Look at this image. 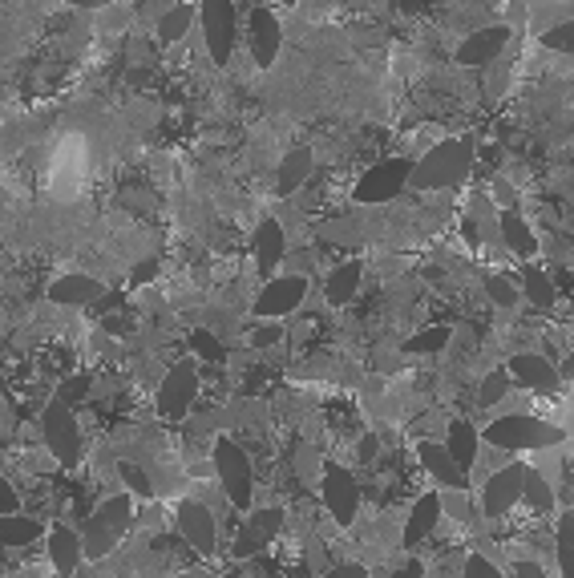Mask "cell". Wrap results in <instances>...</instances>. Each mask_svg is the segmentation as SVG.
Here are the masks:
<instances>
[{
  "mask_svg": "<svg viewBox=\"0 0 574 578\" xmlns=\"http://www.w3.org/2000/svg\"><path fill=\"white\" fill-rule=\"evenodd\" d=\"M437 518H441V498H437V494H421V502L413 506L409 526H405V546L425 542V538L437 530Z\"/></svg>",
  "mask_w": 574,
  "mask_h": 578,
  "instance_id": "22",
  "label": "cell"
},
{
  "mask_svg": "<svg viewBox=\"0 0 574 578\" xmlns=\"http://www.w3.org/2000/svg\"><path fill=\"white\" fill-rule=\"evenodd\" d=\"M17 506H21V502H17V490L9 486L5 477H0V518H13V514H17Z\"/></svg>",
  "mask_w": 574,
  "mask_h": 578,
  "instance_id": "40",
  "label": "cell"
},
{
  "mask_svg": "<svg viewBox=\"0 0 574 578\" xmlns=\"http://www.w3.org/2000/svg\"><path fill=\"white\" fill-rule=\"evenodd\" d=\"M275 340H279V328H259V332L251 336V344H255V348H271Z\"/></svg>",
  "mask_w": 574,
  "mask_h": 578,
  "instance_id": "43",
  "label": "cell"
},
{
  "mask_svg": "<svg viewBox=\"0 0 574 578\" xmlns=\"http://www.w3.org/2000/svg\"><path fill=\"white\" fill-rule=\"evenodd\" d=\"M393 578H425V566H421V562H405Z\"/></svg>",
  "mask_w": 574,
  "mask_h": 578,
  "instance_id": "45",
  "label": "cell"
},
{
  "mask_svg": "<svg viewBox=\"0 0 574 578\" xmlns=\"http://www.w3.org/2000/svg\"><path fill=\"white\" fill-rule=\"evenodd\" d=\"M287 255V239H283V227L275 219L259 223L255 227V271L259 275H275V267L283 263Z\"/></svg>",
  "mask_w": 574,
  "mask_h": 578,
  "instance_id": "17",
  "label": "cell"
},
{
  "mask_svg": "<svg viewBox=\"0 0 574 578\" xmlns=\"http://www.w3.org/2000/svg\"><path fill=\"white\" fill-rule=\"evenodd\" d=\"M308 174H312V150L296 146L279 166V195H296V190L308 182Z\"/></svg>",
  "mask_w": 574,
  "mask_h": 578,
  "instance_id": "23",
  "label": "cell"
},
{
  "mask_svg": "<svg viewBox=\"0 0 574 578\" xmlns=\"http://www.w3.org/2000/svg\"><path fill=\"white\" fill-rule=\"evenodd\" d=\"M506 45H510V29L506 25H486V29H477V33H469L461 41L457 61L461 65H490Z\"/></svg>",
  "mask_w": 574,
  "mask_h": 578,
  "instance_id": "13",
  "label": "cell"
},
{
  "mask_svg": "<svg viewBox=\"0 0 574 578\" xmlns=\"http://www.w3.org/2000/svg\"><path fill=\"white\" fill-rule=\"evenodd\" d=\"M522 502L534 514H550L554 510V486L546 481V473L538 465H526V486H522Z\"/></svg>",
  "mask_w": 574,
  "mask_h": 578,
  "instance_id": "24",
  "label": "cell"
},
{
  "mask_svg": "<svg viewBox=\"0 0 574 578\" xmlns=\"http://www.w3.org/2000/svg\"><path fill=\"white\" fill-rule=\"evenodd\" d=\"M89 389H93V376H73V380H65L61 389H57V397H53V401H57V405H65V409H73V405H77V401H81Z\"/></svg>",
  "mask_w": 574,
  "mask_h": 578,
  "instance_id": "35",
  "label": "cell"
},
{
  "mask_svg": "<svg viewBox=\"0 0 574 578\" xmlns=\"http://www.w3.org/2000/svg\"><path fill=\"white\" fill-rule=\"evenodd\" d=\"M178 534L195 546L199 554H215V518H211V510L203 506V502H182L178 506Z\"/></svg>",
  "mask_w": 574,
  "mask_h": 578,
  "instance_id": "12",
  "label": "cell"
},
{
  "mask_svg": "<svg viewBox=\"0 0 574 578\" xmlns=\"http://www.w3.org/2000/svg\"><path fill=\"white\" fill-rule=\"evenodd\" d=\"M49 300L61 304V308H85V304L106 300V287L93 279V275H61V279L49 287Z\"/></svg>",
  "mask_w": 574,
  "mask_h": 578,
  "instance_id": "14",
  "label": "cell"
},
{
  "mask_svg": "<svg viewBox=\"0 0 574 578\" xmlns=\"http://www.w3.org/2000/svg\"><path fill=\"white\" fill-rule=\"evenodd\" d=\"M506 389H510V372H490V376L482 380V393H477V405H482V409H494V405L506 397Z\"/></svg>",
  "mask_w": 574,
  "mask_h": 578,
  "instance_id": "30",
  "label": "cell"
},
{
  "mask_svg": "<svg viewBox=\"0 0 574 578\" xmlns=\"http://www.w3.org/2000/svg\"><path fill=\"white\" fill-rule=\"evenodd\" d=\"M122 481H126V494H138V498H150V494H154V481H150L138 465H122Z\"/></svg>",
  "mask_w": 574,
  "mask_h": 578,
  "instance_id": "37",
  "label": "cell"
},
{
  "mask_svg": "<svg viewBox=\"0 0 574 578\" xmlns=\"http://www.w3.org/2000/svg\"><path fill=\"white\" fill-rule=\"evenodd\" d=\"M308 296V279L304 275H279V279H267V287L255 300V316H267V320H279V316H292Z\"/></svg>",
  "mask_w": 574,
  "mask_h": 578,
  "instance_id": "10",
  "label": "cell"
},
{
  "mask_svg": "<svg viewBox=\"0 0 574 578\" xmlns=\"http://www.w3.org/2000/svg\"><path fill=\"white\" fill-rule=\"evenodd\" d=\"M409 178H413V162L409 158H385L356 182L352 195H356V203H389V199L401 195Z\"/></svg>",
  "mask_w": 574,
  "mask_h": 578,
  "instance_id": "6",
  "label": "cell"
},
{
  "mask_svg": "<svg viewBox=\"0 0 574 578\" xmlns=\"http://www.w3.org/2000/svg\"><path fill=\"white\" fill-rule=\"evenodd\" d=\"M445 344H449V328H425V332H417V336H413L405 348L425 356V352H441Z\"/></svg>",
  "mask_w": 574,
  "mask_h": 578,
  "instance_id": "34",
  "label": "cell"
},
{
  "mask_svg": "<svg viewBox=\"0 0 574 578\" xmlns=\"http://www.w3.org/2000/svg\"><path fill=\"white\" fill-rule=\"evenodd\" d=\"M239 9L231 5V0H207V5H199V21H203V37H207V49L211 57L223 65L231 61L235 53V33H239Z\"/></svg>",
  "mask_w": 574,
  "mask_h": 578,
  "instance_id": "7",
  "label": "cell"
},
{
  "mask_svg": "<svg viewBox=\"0 0 574 578\" xmlns=\"http://www.w3.org/2000/svg\"><path fill=\"white\" fill-rule=\"evenodd\" d=\"M461 578H502V574H498V566L486 562V558H469L465 570H461Z\"/></svg>",
  "mask_w": 574,
  "mask_h": 578,
  "instance_id": "39",
  "label": "cell"
},
{
  "mask_svg": "<svg viewBox=\"0 0 574 578\" xmlns=\"http://www.w3.org/2000/svg\"><path fill=\"white\" fill-rule=\"evenodd\" d=\"M215 473H219V481H223L231 506H235V510H251L255 469H251V457L239 449V441H231V437H219V441H215Z\"/></svg>",
  "mask_w": 574,
  "mask_h": 578,
  "instance_id": "4",
  "label": "cell"
},
{
  "mask_svg": "<svg viewBox=\"0 0 574 578\" xmlns=\"http://www.w3.org/2000/svg\"><path fill=\"white\" fill-rule=\"evenodd\" d=\"M41 538V522L37 518H0V546H33Z\"/></svg>",
  "mask_w": 574,
  "mask_h": 578,
  "instance_id": "25",
  "label": "cell"
},
{
  "mask_svg": "<svg viewBox=\"0 0 574 578\" xmlns=\"http://www.w3.org/2000/svg\"><path fill=\"white\" fill-rule=\"evenodd\" d=\"M320 494H324L328 514H332L340 526H352V518H356V510H360V486H356L352 469L328 465V469H324V481H320Z\"/></svg>",
  "mask_w": 574,
  "mask_h": 578,
  "instance_id": "9",
  "label": "cell"
},
{
  "mask_svg": "<svg viewBox=\"0 0 574 578\" xmlns=\"http://www.w3.org/2000/svg\"><path fill=\"white\" fill-rule=\"evenodd\" d=\"M247 37H251V57H255V65H271L275 53H279V41H283L275 13H271V9H255V13H251V25H247Z\"/></svg>",
  "mask_w": 574,
  "mask_h": 578,
  "instance_id": "15",
  "label": "cell"
},
{
  "mask_svg": "<svg viewBox=\"0 0 574 578\" xmlns=\"http://www.w3.org/2000/svg\"><path fill=\"white\" fill-rule=\"evenodd\" d=\"M522 486H526V465H502L482 490V514L486 518H502L514 510V502H522Z\"/></svg>",
  "mask_w": 574,
  "mask_h": 578,
  "instance_id": "11",
  "label": "cell"
},
{
  "mask_svg": "<svg viewBox=\"0 0 574 578\" xmlns=\"http://www.w3.org/2000/svg\"><path fill=\"white\" fill-rule=\"evenodd\" d=\"M486 296L498 304V308H514L518 292H514V283L506 275H486Z\"/></svg>",
  "mask_w": 574,
  "mask_h": 578,
  "instance_id": "36",
  "label": "cell"
},
{
  "mask_svg": "<svg viewBox=\"0 0 574 578\" xmlns=\"http://www.w3.org/2000/svg\"><path fill=\"white\" fill-rule=\"evenodd\" d=\"M154 275H158V259H146V263H138V267H134V287L150 283Z\"/></svg>",
  "mask_w": 574,
  "mask_h": 578,
  "instance_id": "42",
  "label": "cell"
},
{
  "mask_svg": "<svg viewBox=\"0 0 574 578\" xmlns=\"http://www.w3.org/2000/svg\"><path fill=\"white\" fill-rule=\"evenodd\" d=\"M469 166H473V142L453 138V142L433 146V150L413 166V178H409V182H417L421 190L457 186L461 178H469Z\"/></svg>",
  "mask_w": 574,
  "mask_h": 578,
  "instance_id": "2",
  "label": "cell"
},
{
  "mask_svg": "<svg viewBox=\"0 0 574 578\" xmlns=\"http://www.w3.org/2000/svg\"><path fill=\"white\" fill-rule=\"evenodd\" d=\"M482 158H486V170H494L502 162V150L498 146H482Z\"/></svg>",
  "mask_w": 574,
  "mask_h": 578,
  "instance_id": "46",
  "label": "cell"
},
{
  "mask_svg": "<svg viewBox=\"0 0 574 578\" xmlns=\"http://www.w3.org/2000/svg\"><path fill=\"white\" fill-rule=\"evenodd\" d=\"M417 457H421V465L441 481L445 490H457V494H465V486H469V473H461L457 465H453V457L445 453V445H437V441H421L417 445Z\"/></svg>",
  "mask_w": 574,
  "mask_h": 578,
  "instance_id": "16",
  "label": "cell"
},
{
  "mask_svg": "<svg viewBox=\"0 0 574 578\" xmlns=\"http://www.w3.org/2000/svg\"><path fill=\"white\" fill-rule=\"evenodd\" d=\"M510 372H514L518 384H526V389H534V393H554L558 389V372L546 356H514Z\"/></svg>",
  "mask_w": 574,
  "mask_h": 578,
  "instance_id": "18",
  "label": "cell"
},
{
  "mask_svg": "<svg viewBox=\"0 0 574 578\" xmlns=\"http://www.w3.org/2000/svg\"><path fill=\"white\" fill-rule=\"evenodd\" d=\"M554 550H558V566L566 578H574V514H566L554 530Z\"/></svg>",
  "mask_w": 574,
  "mask_h": 578,
  "instance_id": "29",
  "label": "cell"
},
{
  "mask_svg": "<svg viewBox=\"0 0 574 578\" xmlns=\"http://www.w3.org/2000/svg\"><path fill=\"white\" fill-rule=\"evenodd\" d=\"M360 275H364L360 263H340V267L328 275V283H324V300H328L332 308L352 304V296L360 292Z\"/></svg>",
  "mask_w": 574,
  "mask_h": 578,
  "instance_id": "21",
  "label": "cell"
},
{
  "mask_svg": "<svg viewBox=\"0 0 574 578\" xmlns=\"http://www.w3.org/2000/svg\"><path fill=\"white\" fill-rule=\"evenodd\" d=\"M542 49H550V53H574V21H562V25L546 29L542 33Z\"/></svg>",
  "mask_w": 574,
  "mask_h": 578,
  "instance_id": "33",
  "label": "cell"
},
{
  "mask_svg": "<svg viewBox=\"0 0 574 578\" xmlns=\"http://www.w3.org/2000/svg\"><path fill=\"white\" fill-rule=\"evenodd\" d=\"M195 21H199V5H170L166 17L158 21V37L162 41H178L182 33H190Z\"/></svg>",
  "mask_w": 574,
  "mask_h": 578,
  "instance_id": "27",
  "label": "cell"
},
{
  "mask_svg": "<svg viewBox=\"0 0 574 578\" xmlns=\"http://www.w3.org/2000/svg\"><path fill=\"white\" fill-rule=\"evenodd\" d=\"M477 445H482V433H477L469 421H449V433H445V453L453 457V465L461 473H469L477 465Z\"/></svg>",
  "mask_w": 574,
  "mask_h": 578,
  "instance_id": "19",
  "label": "cell"
},
{
  "mask_svg": "<svg viewBox=\"0 0 574 578\" xmlns=\"http://www.w3.org/2000/svg\"><path fill=\"white\" fill-rule=\"evenodd\" d=\"M195 393H199V364L195 360H178L166 380L158 384V417L166 421H182L190 413V405H195Z\"/></svg>",
  "mask_w": 574,
  "mask_h": 578,
  "instance_id": "5",
  "label": "cell"
},
{
  "mask_svg": "<svg viewBox=\"0 0 574 578\" xmlns=\"http://www.w3.org/2000/svg\"><path fill=\"white\" fill-rule=\"evenodd\" d=\"M502 239H506L518 255H534V251H538V239H534V231L526 227V219H522L518 211H502Z\"/></svg>",
  "mask_w": 574,
  "mask_h": 578,
  "instance_id": "26",
  "label": "cell"
},
{
  "mask_svg": "<svg viewBox=\"0 0 574 578\" xmlns=\"http://www.w3.org/2000/svg\"><path fill=\"white\" fill-rule=\"evenodd\" d=\"M441 506H445L453 518H461V522H469V518H473V510H469V498H465V494H457V490H449V494L441 498Z\"/></svg>",
  "mask_w": 574,
  "mask_h": 578,
  "instance_id": "38",
  "label": "cell"
},
{
  "mask_svg": "<svg viewBox=\"0 0 574 578\" xmlns=\"http://www.w3.org/2000/svg\"><path fill=\"white\" fill-rule=\"evenodd\" d=\"M522 279H526V300L534 308H550L554 304V283H550V275L542 267H526Z\"/></svg>",
  "mask_w": 574,
  "mask_h": 578,
  "instance_id": "28",
  "label": "cell"
},
{
  "mask_svg": "<svg viewBox=\"0 0 574 578\" xmlns=\"http://www.w3.org/2000/svg\"><path fill=\"white\" fill-rule=\"evenodd\" d=\"M41 433H45V445L53 449V457L61 461V469H73L77 457H81V429H77L73 409L53 401L45 409V417H41Z\"/></svg>",
  "mask_w": 574,
  "mask_h": 578,
  "instance_id": "8",
  "label": "cell"
},
{
  "mask_svg": "<svg viewBox=\"0 0 574 578\" xmlns=\"http://www.w3.org/2000/svg\"><path fill=\"white\" fill-rule=\"evenodd\" d=\"M279 526H283V510H255L247 518V530H255L263 542H271L279 534Z\"/></svg>",
  "mask_w": 574,
  "mask_h": 578,
  "instance_id": "32",
  "label": "cell"
},
{
  "mask_svg": "<svg viewBox=\"0 0 574 578\" xmlns=\"http://www.w3.org/2000/svg\"><path fill=\"white\" fill-rule=\"evenodd\" d=\"M263 372H267V368H255V372L247 376V393H255V389H259V384H263Z\"/></svg>",
  "mask_w": 574,
  "mask_h": 578,
  "instance_id": "47",
  "label": "cell"
},
{
  "mask_svg": "<svg viewBox=\"0 0 574 578\" xmlns=\"http://www.w3.org/2000/svg\"><path fill=\"white\" fill-rule=\"evenodd\" d=\"M190 348H195L203 360H211V364L223 360V340H219L215 332H207V328H195V332H190Z\"/></svg>",
  "mask_w": 574,
  "mask_h": 578,
  "instance_id": "31",
  "label": "cell"
},
{
  "mask_svg": "<svg viewBox=\"0 0 574 578\" xmlns=\"http://www.w3.org/2000/svg\"><path fill=\"white\" fill-rule=\"evenodd\" d=\"M518 578H546V570L538 562H518Z\"/></svg>",
  "mask_w": 574,
  "mask_h": 578,
  "instance_id": "44",
  "label": "cell"
},
{
  "mask_svg": "<svg viewBox=\"0 0 574 578\" xmlns=\"http://www.w3.org/2000/svg\"><path fill=\"white\" fill-rule=\"evenodd\" d=\"M134 522V498L130 494H114L98 506V514H89L81 526V554L89 558H102L118 546V538L130 530Z\"/></svg>",
  "mask_w": 574,
  "mask_h": 578,
  "instance_id": "1",
  "label": "cell"
},
{
  "mask_svg": "<svg viewBox=\"0 0 574 578\" xmlns=\"http://www.w3.org/2000/svg\"><path fill=\"white\" fill-rule=\"evenodd\" d=\"M566 433L558 429V425H546V421H534V417H526V413H510V417H498L486 433H482V441H490L494 449H550V445H558Z\"/></svg>",
  "mask_w": 574,
  "mask_h": 578,
  "instance_id": "3",
  "label": "cell"
},
{
  "mask_svg": "<svg viewBox=\"0 0 574 578\" xmlns=\"http://www.w3.org/2000/svg\"><path fill=\"white\" fill-rule=\"evenodd\" d=\"M320 578H368V570H364L360 562H344V566H332V570H324Z\"/></svg>",
  "mask_w": 574,
  "mask_h": 578,
  "instance_id": "41",
  "label": "cell"
},
{
  "mask_svg": "<svg viewBox=\"0 0 574 578\" xmlns=\"http://www.w3.org/2000/svg\"><path fill=\"white\" fill-rule=\"evenodd\" d=\"M49 558H53L57 574L69 578L77 570V562H81V534L69 530V526H53L49 530Z\"/></svg>",
  "mask_w": 574,
  "mask_h": 578,
  "instance_id": "20",
  "label": "cell"
}]
</instances>
